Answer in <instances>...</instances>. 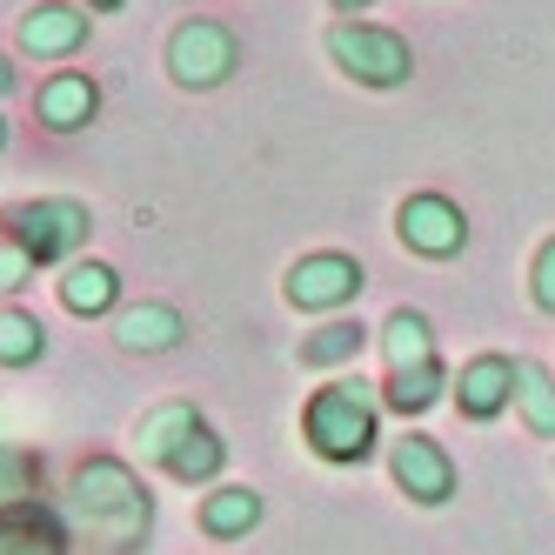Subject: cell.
Segmentation results:
<instances>
[{
  "label": "cell",
  "mask_w": 555,
  "mask_h": 555,
  "mask_svg": "<svg viewBox=\"0 0 555 555\" xmlns=\"http://www.w3.org/2000/svg\"><path fill=\"white\" fill-rule=\"evenodd\" d=\"M67 515L88 529V542L101 555H121V548L147 542L154 495H147V482L121 455H88V462H74V475H67Z\"/></svg>",
  "instance_id": "1"
},
{
  "label": "cell",
  "mask_w": 555,
  "mask_h": 555,
  "mask_svg": "<svg viewBox=\"0 0 555 555\" xmlns=\"http://www.w3.org/2000/svg\"><path fill=\"white\" fill-rule=\"evenodd\" d=\"M301 435H308V449L322 455V462H335V468L369 462L375 442H382V395H375L362 375H335L328 388L308 395Z\"/></svg>",
  "instance_id": "2"
},
{
  "label": "cell",
  "mask_w": 555,
  "mask_h": 555,
  "mask_svg": "<svg viewBox=\"0 0 555 555\" xmlns=\"http://www.w3.org/2000/svg\"><path fill=\"white\" fill-rule=\"evenodd\" d=\"M0 228H8V242L34 268H48V261H74L88 248L94 215H88V202H74V194H34V202H14L0 215Z\"/></svg>",
  "instance_id": "3"
},
{
  "label": "cell",
  "mask_w": 555,
  "mask_h": 555,
  "mask_svg": "<svg viewBox=\"0 0 555 555\" xmlns=\"http://www.w3.org/2000/svg\"><path fill=\"white\" fill-rule=\"evenodd\" d=\"M328 61L362 88H409L415 81V48L395 27H375V21H335L328 27Z\"/></svg>",
  "instance_id": "4"
},
{
  "label": "cell",
  "mask_w": 555,
  "mask_h": 555,
  "mask_svg": "<svg viewBox=\"0 0 555 555\" xmlns=\"http://www.w3.org/2000/svg\"><path fill=\"white\" fill-rule=\"evenodd\" d=\"M234 67H242V41H234V27H221V21H181L168 34V74H175V88L208 94V88L228 81Z\"/></svg>",
  "instance_id": "5"
},
{
  "label": "cell",
  "mask_w": 555,
  "mask_h": 555,
  "mask_svg": "<svg viewBox=\"0 0 555 555\" xmlns=\"http://www.w3.org/2000/svg\"><path fill=\"white\" fill-rule=\"evenodd\" d=\"M369 288V274H362V261L354 255H301L295 268H288V282H282V295L301 308V314H328V308H341V301H354Z\"/></svg>",
  "instance_id": "6"
},
{
  "label": "cell",
  "mask_w": 555,
  "mask_h": 555,
  "mask_svg": "<svg viewBox=\"0 0 555 555\" xmlns=\"http://www.w3.org/2000/svg\"><path fill=\"white\" fill-rule=\"evenodd\" d=\"M388 475L415 508H442L455 495V455L435 442V435H402V442L388 449Z\"/></svg>",
  "instance_id": "7"
},
{
  "label": "cell",
  "mask_w": 555,
  "mask_h": 555,
  "mask_svg": "<svg viewBox=\"0 0 555 555\" xmlns=\"http://www.w3.org/2000/svg\"><path fill=\"white\" fill-rule=\"evenodd\" d=\"M395 234H402V248H415L428 261H449V255L468 248V215L449 194H409V202L395 208Z\"/></svg>",
  "instance_id": "8"
},
{
  "label": "cell",
  "mask_w": 555,
  "mask_h": 555,
  "mask_svg": "<svg viewBox=\"0 0 555 555\" xmlns=\"http://www.w3.org/2000/svg\"><path fill=\"white\" fill-rule=\"evenodd\" d=\"M88 27H94V14L81 8V0H34V8L21 14V54L67 61V54L88 48Z\"/></svg>",
  "instance_id": "9"
},
{
  "label": "cell",
  "mask_w": 555,
  "mask_h": 555,
  "mask_svg": "<svg viewBox=\"0 0 555 555\" xmlns=\"http://www.w3.org/2000/svg\"><path fill=\"white\" fill-rule=\"evenodd\" d=\"M34 114H41L48 134H81L94 114H101V88L88 81V74L61 67V74H48V81L34 88Z\"/></svg>",
  "instance_id": "10"
},
{
  "label": "cell",
  "mask_w": 555,
  "mask_h": 555,
  "mask_svg": "<svg viewBox=\"0 0 555 555\" xmlns=\"http://www.w3.org/2000/svg\"><path fill=\"white\" fill-rule=\"evenodd\" d=\"M508 402H515V362H508V354H475V362H462V375H455V409L468 422H495Z\"/></svg>",
  "instance_id": "11"
},
{
  "label": "cell",
  "mask_w": 555,
  "mask_h": 555,
  "mask_svg": "<svg viewBox=\"0 0 555 555\" xmlns=\"http://www.w3.org/2000/svg\"><path fill=\"white\" fill-rule=\"evenodd\" d=\"M0 555H67L61 515H54V508H41V502L0 508Z\"/></svg>",
  "instance_id": "12"
},
{
  "label": "cell",
  "mask_w": 555,
  "mask_h": 555,
  "mask_svg": "<svg viewBox=\"0 0 555 555\" xmlns=\"http://www.w3.org/2000/svg\"><path fill=\"white\" fill-rule=\"evenodd\" d=\"M181 335L188 328H181V314L168 301H134V308L114 314V341H121L128 354H168Z\"/></svg>",
  "instance_id": "13"
},
{
  "label": "cell",
  "mask_w": 555,
  "mask_h": 555,
  "mask_svg": "<svg viewBox=\"0 0 555 555\" xmlns=\"http://www.w3.org/2000/svg\"><path fill=\"white\" fill-rule=\"evenodd\" d=\"M61 308L81 314V322L114 314V308H121V274H114L107 261H74V268L61 274Z\"/></svg>",
  "instance_id": "14"
},
{
  "label": "cell",
  "mask_w": 555,
  "mask_h": 555,
  "mask_svg": "<svg viewBox=\"0 0 555 555\" xmlns=\"http://www.w3.org/2000/svg\"><path fill=\"white\" fill-rule=\"evenodd\" d=\"M255 522H261V489H248V482H221V489L202 495V535L234 542V535H248Z\"/></svg>",
  "instance_id": "15"
},
{
  "label": "cell",
  "mask_w": 555,
  "mask_h": 555,
  "mask_svg": "<svg viewBox=\"0 0 555 555\" xmlns=\"http://www.w3.org/2000/svg\"><path fill=\"white\" fill-rule=\"evenodd\" d=\"M202 428V415H194V402H154L147 415H141V428H134V442H141V462H154V468H168V455L188 442V435Z\"/></svg>",
  "instance_id": "16"
},
{
  "label": "cell",
  "mask_w": 555,
  "mask_h": 555,
  "mask_svg": "<svg viewBox=\"0 0 555 555\" xmlns=\"http://www.w3.org/2000/svg\"><path fill=\"white\" fill-rule=\"evenodd\" d=\"M442 395H449V369H442V362L388 369V382H382V409H395V415H428Z\"/></svg>",
  "instance_id": "17"
},
{
  "label": "cell",
  "mask_w": 555,
  "mask_h": 555,
  "mask_svg": "<svg viewBox=\"0 0 555 555\" xmlns=\"http://www.w3.org/2000/svg\"><path fill=\"white\" fill-rule=\"evenodd\" d=\"M382 354H388V369H422V362H442V354H435V328H428V314L395 308L388 322H382Z\"/></svg>",
  "instance_id": "18"
},
{
  "label": "cell",
  "mask_w": 555,
  "mask_h": 555,
  "mask_svg": "<svg viewBox=\"0 0 555 555\" xmlns=\"http://www.w3.org/2000/svg\"><path fill=\"white\" fill-rule=\"evenodd\" d=\"M221 468H228V442H221L208 422H202V428H194L188 442L168 455V475H175V482H215Z\"/></svg>",
  "instance_id": "19"
},
{
  "label": "cell",
  "mask_w": 555,
  "mask_h": 555,
  "mask_svg": "<svg viewBox=\"0 0 555 555\" xmlns=\"http://www.w3.org/2000/svg\"><path fill=\"white\" fill-rule=\"evenodd\" d=\"M362 348H369V328H362V322H328V328L301 335V369H341V362H354Z\"/></svg>",
  "instance_id": "20"
},
{
  "label": "cell",
  "mask_w": 555,
  "mask_h": 555,
  "mask_svg": "<svg viewBox=\"0 0 555 555\" xmlns=\"http://www.w3.org/2000/svg\"><path fill=\"white\" fill-rule=\"evenodd\" d=\"M515 409L535 435H555V375L542 362H515Z\"/></svg>",
  "instance_id": "21"
},
{
  "label": "cell",
  "mask_w": 555,
  "mask_h": 555,
  "mask_svg": "<svg viewBox=\"0 0 555 555\" xmlns=\"http://www.w3.org/2000/svg\"><path fill=\"white\" fill-rule=\"evenodd\" d=\"M48 354V328L21 308H0V369H34Z\"/></svg>",
  "instance_id": "22"
},
{
  "label": "cell",
  "mask_w": 555,
  "mask_h": 555,
  "mask_svg": "<svg viewBox=\"0 0 555 555\" xmlns=\"http://www.w3.org/2000/svg\"><path fill=\"white\" fill-rule=\"evenodd\" d=\"M34 489H41V455H27V449H8V442H0V508L34 502Z\"/></svg>",
  "instance_id": "23"
},
{
  "label": "cell",
  "mask_w": 555,
  "mask_h": 555,
  "mask_svg": "<svg viewBox=\"0 0 555 555\" xmlns=\"http://www.w3.org/2000/svg\"><path fill=\"white\" fill-rule=\"evenodd\" d=\"M529 295H535V308L542 314H555V234L535 248V261H529Z\"/></svg>",
  "instance_id": "24"
},
{
  "label": "cell",
  "mask_w": 555,
  "mask_h": 555,
  "mask_svg": "<svg viewBox=\"0 0 555 555\" xmlns=\"http://www.w3.org/2000/svg\"><path fill=\"white\" fill-rule=\"evenodd\" d=\"M27 282H34V261L8 242V248H0V295H21Z\"/></svg>",
  "instance_id": "25"
},
{
  "label": "cell",
  "mask_w": 555,
  "mask_h": 555,
  "mask_svg": "<svg viewBox=\"0 0 555 555\" xmlns=\"http://www.w3.org/2000/svg\"><path fill=\"white\" fill-rule=\"evenodd\" d=\"M362 8H375V0H335V14H341V21H354Z\"/></svg>",
  "instance_id": "26"
},
{
  "label": "cell",
  "mask_w": 555,
  "mask_h": 555,
  "mask_svg": "<svg viewBox=\"0 0 555 555\" xmlns=\"http://www.w3.org/2000/svg\"><path fill=\"white\" fill-rule=\"evenodd\" d=\"M81 8H88V14H114V8H121V0H81Z\"/></svg>",
  "instance_id": "27"
},
{
  "label": "cell",
  "mask_w": 555,
  "mask_h": 555,
  "mask_svg": "<svg viewBox=\"0 0 555 555\" xmlns=\"http://www.w3.org/2000/svg\"><path fill=\"white\" fill-rule=\"evenodd\" d=\"M14 88V67H8V54H0V94H8Z\"/></svg>",
  "instance_id": "28"
},
{
  "label": "cell",
  "mask_w": 555,
  "mask_h": 555,
  "mask_svg": "<svg viewBox=\"0 0 555 555\" xmlns=\"http://www.w3.org/2000/svg\"><path fill=\"white\" fill-rule=\"evenodd\" d=\"M0 154H8V114H0Z\"/></svg>",
  "instance_id": "29"
}]
</instances>
